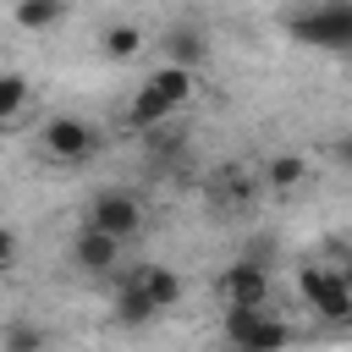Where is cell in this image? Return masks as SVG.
Returning <instances> with one entry per match:
<instances>
[{
  "instance_id": "13",
  "label": "cell",
  "mask_w": 352,
  "mask_h": 352,
  "mask_svg": "<svg viewBox=\"0 0 352 352\" xmlns=\"http://www.w3.org/2000/svg\"><path fill=\"white\" fill-rule=\"evenodd\" d=\"M143 50H148V33H143L138 22H110V28L99 33V55H104V60H116V66L138 60Z\"/></svg>"
},
{
  "instance_id": "8",
  "label": "cell",
  "mask_w": 352,
  "mask_h": 352,
  "mask_svg": "<svg viewBox=\"0 0 352 352\" xmlns=\"http://www.w3.org/2000/svg\"><path fill=\"white\" fill-rule=\"evenodd\" d=\"M121 248H126V242H116V236H104V231H94V226H77V236H72V264H77L82 275H116Z\"/></svg>"
},
{
  "instance_id": "6",
  "label": "cell",
  "mask_w": 352,
  "mask_h": 352,
  "mask_svg": "<svg viewBox=\"0 0 352 352\" xmlns=\"http://www.w3.org/2000/svg\"><path fill=\"white\" fill-rule=\"evenodd\" d=\"M297 286H302L308 308H314L324 324H346V319H352V280H346L341 264H302Z\"/></svg>"
},
{
  "instance_id": "7",
  "label": "cell",
  "mask_w": 352,
  "mask_h": 352,
  "mask_svg": "<svg viewBox=\"0 0 352 352\" xmlns=\"http://www.w3.org/2000/svg\"><path fill=\"white\" fill-rule=\"evenodd\" d=\"M270 297H275V280L253 258H236L214 275V302L220 308H270Z\"/></svg>"
},
{
  "instance_id": "9",
  "label": "cell",
  "mask_w": 352,
  "mask_h": 352,
  "mask_svg": "<svg viewBox=\"0 0 352 352\" xmlns=\"http://www.w3.org/2000/svg\"><path fill=\"white\" fill-rule=\"evenodd\" d=\"M160 55H165V66L198 72L204 55H209V38H204V28H192V22H170V28L160 33Z\"/></svg>"
},
{
  "instance_id": "14",
  "label": "cell",
  "mask_w": 352,
  "mask_h": 352,
  "mask_svg": "<svg viewBox=\"0 0 352 352\" xmlns=\"http://www.w3.org/2000/svg\"><path fill=\"white\" fill-rule=\"evenodd\" d=\"M28 110H33V82L22 72H0V132L22 126Z\"/></svg>"
},
{
  "instance_id": "2",
  "label": "cell",
  "mask_w": 352,
  "mask_h": 352,
  "mask_svg": "<svg viewBox=\"0 0 352 352\" xmlns=\"http://www.w3.org/2000/svg\"><path fill=\"white\" fill-rule=\"evenodd\" d=\"M38 154L60 170H77L99 154V126L88 116H72V110H55L38 121Z\"/></svg>"
},
{
  "instance_id": "10",
  "label": "cell",
  "mask_w": 352,
  "mask_h": 352,
  "mask_svg": "<svg viewBox=\"0 0 352 352\" xmlns=\"http://www.w3.org/2000/svg\"><path fill=\"white\" fill-rule=\"evenodd\" d=\"M308 160L302 154H270L264 165H258V182H264V192H275V198H292V192H302L308 187Z\"/></svg>"
},
{
  "instance_id": "15",
  "label": "cell",
  "mask_w": 352,
  "mask_h": 352,
  "mask_svg": "<svg viewBox=\"0 0 352 352\" xmlns=\"http://www.w3.org/2000/svg\"><path fill=\"white\" fill-rule=\"evenodd\" d=\"M0 352H50V330H44L38 319L16 314V319L0 324Z\"/></svg>"
},
{
  "instance_id": "12",
  "label": "cell",
  "mask_w": 352,
  "mask_h": 352,
  "mask_svg": "<svg viewBox=\"0 0 352 352\" xmlns=\"http://www.w3.org/2000/svg\"><path fill=\"white\" fill-rule=\"evenodd\" d=\"M66 11H72V0H11V22L22 33H55L66 22Z\"/></svg>"
},
{
  "instance_id": "1",
  "label": "cell",
  "mask_w": 352,
  "mask_h": 352,
  "mask_svg": "<svg viewBox=\"0 0 352 352\" xmlns=\"http://www.w3.org/2000/svg\"><path fill=\"white\" fill-rule=\"evenodd\" d=\"M198 94V72H182V66H154L138 88H132V104H126V126L132 132H154V126H170Z\"/></svg>"
},
{
  "instance_id": "17",
  "label": "cell",
  "mask_w": 352,
  "mask_h": 352,
  "mask_svg": "<svg viewBox=\"0 0 352 352\" xmlns=\"http://www.w3.org/2000/svg\"><path fill=\"white\" fill-rule=\"evenodd\" d=\"M16 258H22V236H16L11 226H0V275H11Z\"/></svg>"
},
{
  "instance_id": "16",
  "label": "cell",
  "mask_w": 352,
  "mask_h": 352,
  "mask_svg": "<svg viewBox=\"0 0 352 352\" xmlns=\"http://www.w3.org/2000/svg\"><path fill=\"white\" fill-rule=\"evenodd\" d=\"M116 319H121V324H154V319H160V314H154V302L138 292V280H132V275L116 286Z\"/></svg>"
},
{
  "instance_id": "3",
  "label": "cell",
  "mask_w": 352,
  "mask_h": 352,
  "mask_svg": "<svg viewBox=\"0 0 352 352\" xmlns=\"http://www.w3.org/2000/svg\"><path fill=\"white\" fill-rule=\"evenodd\" d=\"M220 341L231 352H286L292 324L275 308H220Z\"/></svg>"
},
{
  "instance_id": "5",
  "label": "cell",
  "mask_w": 352,
  "mask_h": 352,
  "mask_svg": "<svg viewBox=\"0 0 352 352\" xmlns=\"http://www.w3.org/2000/svg\"><path fill=\"white\" fill-rule=\"evenodd\" d=\"M82 226H94V231H104L116 242H132V236H143L148 209H143V198L132 187H99L88 198V209H82Z\"/></svg>"
},
{
  "instance_id": "4",
  "label": "cell",
  "mask_w": 352,
  "mask_h": 352,
  "mask_svg": "<svg viewBox=\"0 0 352 352\" xmlns=\"http://www.w3.org/2000/svg\"><path fill=\"white\" fill-rule=\"evenodd\" d=\"M286 33L314 50H346L352 44V6L346 0H314L286 16Z\"/></svg>"
},
{
  "instance_id": "11",
  "label": "cell",
  "mask_w": 352,
  "mask_h": 352,
  "mask_svg": "<svg viewBox=\"0 0 352 352\" xmlns=\"http://www.w3.org/2000/svg\"><path fill=\"white\" fill-rule=\"evenodd\" d=\"M132 280H138V292L154 302V314H170V308L187 297V280H182L176 270H165V264H143V270H132Z\"/></svg>"
}]
</instances>
